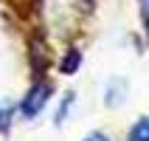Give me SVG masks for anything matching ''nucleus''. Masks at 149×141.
I'll list each match as a JSON object with an SVG mask.
<instances>
[{
	"mask_svg": "<svg viewBox=\"0 0 149 141\" xmlns=\"http://www.w3.org/2000/svg\"><path fill=\"white\" fill-rule=\"evenodd\" d=\"M141 3V20H143V28L149 34V0H138Z\"/></svg>",
	"mask_w": 149,
	"mask_h": 141,
	"instance_id": "nucleus-7",
	"label": "nucleus"
},
{
	"mask_svg": "<svg viewBox=\"0 0 149 141\" xmlns=\"http://www.w3.org/2000/svg\"><path fill=\"white\" fill-rule=\"evenodd\" d=\"M11 116H14V107H11L8 102H3V99H0V130H6V127H8Z\"/></svg>",
	"mask_w": 149,
	"mask_h": 141,
	"instance_id": "nucleus-6",
	"label": "nucleus"
},
{
	"mask_svg": "<svg viewBox=\"0 0 149 141\" xmlns=\"http://www.w3.org/2000/svg\"><path fill=\"white\" fill-rule=\"evenodd\" d=\"M104 105H107V107H121V105H124V82L113 79V82L107 85V90H104Z\"/></svg>",
	"mask_w": 149,
	"mask_h": 141,
	"instance_id": "nucleus-3",
	"label": "nucleus"
},
{
	"mask_svg": "<svg viewBox=\"0 0 149 141\" xmlns=\"http://www.w3.org/2000/svg\"><path fill=\"white\" fill-rule=\"evenodd\" d=\"M51 82H34L28 90H25V96L20 99V105H17V113L25 119V121H31V119H37L42 113V110L48 107V102H51Z\"/></svg>",
	"mask_w": 149,
	"mask_h": 141,
	"instance_id": "nucleus-1",
	"label": "nucleus"
},
{
	"mask_svg": "<svg viewBox=\"0 0 149 141\" xmlns=\"http://www.w3.org/2000/svg\"><path fill=\"white\" fill-rule=\"evenodd\" d=\"M127 141H149V116H141L127 130Z\"/></svg>",
	"mask_w": 149,
	"mask_h": 141,
	"instance_id": "nucleus-4",
	"label": "nucleus"
},
{
	"mask_svg": "<svg viewBox=\"0 0 149 141\" xmlns=\"http://www.w3.org/2000/svg\"><path fill=\"white\" fill-rule=\"evenodd\" d=\"M82 141H113V138H110V135H104V133H99V130H96V133H87V135H84Z\"/></svg>",
	"mask_w": 149,
	"mask_h": 141,
	"instance_id": "nucleus-8",
	"label": "nucleus"
},
{
	"mask_svg": "<svg viewBox=\"0 0 149 141\" xmlns=\"http://www.w3.org/2000/svg\"><path fill=\"white\" fill-rule=\"evenodd\" d=\"M73 93H65V102H62V105H59V110H56V124H62V121H65L68 119V113H70V105H73Z\"/></svg>",
	"mask_w": 149,
	"mask_h": 141,
	"instance_id": "nucleus-5",
	"label": "nucleus"
},
{
	"mask_svg": "<svg viewBox=\"0 0 149 141\" xmlns=\"http://www.w3.org/2000/svg\"><path fill=\"white\" fill-rule=\"evenodd\" d=\"M79 65H82V51L79 48H68L65 54H62V59H59V74L62 76H73L76 71H79Z\"/></svg>",
	"mask_w": 149,
	"mask_h": 141,
	"instance_id": "nucleus-2",
	"label": "nucleus"
}]
</instances>
